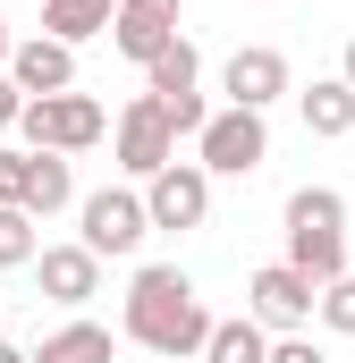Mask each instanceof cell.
<instances>
[{"label": "cell", "instance_id": "obj_1", "mask_svg": "<svg viewBox=\"0 0 355 363\" xmlns=\"http://www.w3.org/2000/svg\"><path fill=\"white\" fill-rule=\"evenodd\" d=\"M212 304H203V287L178 271V262H144V271L127 279V338L136 347H153V355L170 363H203L212 347Z\"/></svg>", "mask_w": 355, "mask_h": 363}, {"label": "cell", "instance_id": "obj_2", "mask_svg": "<svg viewBox=\"0 0 355 363\" xmlns=\"http://www.w3.org/2000/svg\"><path fill=\"white\" fill-rule=\"evenodd\" d=\"M279 220H288V262L305 279H322V287L347 279V194L339 186H296Z\"/></svg>", "mask_w": 355, "mask_h": 363}, {"label": "cell", "instance_id": "obj_3", "mask_svg": "<svg viewBox=\"0 0 355 363\" xmlns=\"http://www.w3.org/2000/svg\"><path fill=\"white\" fill-rule=\"evenodd\" d=\"M110 127H119V118H110L93 93H43V101H26V118H17L26 152H93Z\"/></svg>", "mask_w": 355, "mask_h": 363}, {"label": "cell", "instance_id": "obj_4", "mask_svg": "<svg viewBox=\"0 0 355 363\" xmlns=\"http://www.w3.org/2000/svg\"><path fill=\"white\" fill-rule=\"evenodd\" d=\"M77 237H85L102 262H127V254L153 237V203H144V186H93L85 203H77Z\"/></svg>", "mask_w": 355, "mask_h": 363}, {"label": "cell", "instance_id": "obj_5", "mask_svg": "<svg viewBox=\"0 0 355 363\" xmlns=\"http://www.w3.org/2000/svg\"><path fill=\"white\" fill-rule=\"evenodd\" d=\"M195 161H203L212 178H254V169L271 161V118L263 110H237V101L212 110V127L195 135Z\"/></svg>", "mask_w": 355, "mask_h": 363}, {"label": "cell", "instance_id": "obj_6", "mask_svg": "<svg viewBox=\"0 0 355 363\" xmlns=\"http://www.w3.org/2000/svg\"><path fill=\"white\" fill-rule=\"evenodd\" d=\"M246 313L263 321L271 338H296V330L322 313V279H305L296 262H263V271L246 279Z\"/></svg>", "mask_w": 355, "mask_h": 363}, {"label": "cell", "instance_id": "obj_7", "mask_svg": "<svg viewBox=\"0 0 355 363\" xmlns=\"http://www.w3.org/2000/svg\"><path fill=\"white\" fill-rule=\"evenodd\" d=\"M110 144H119V169H127L136 186H153V178H161V169L178 161V127H170V110H161L153 93H136V101L119 110Z\"/></svg>", "mask_w": 355, "mask_h": 363}, {"label": "cell", "instance_id": "obj_8", "mask_svg": "<svg viewBox=\"0 0 355 363\" xmlns=\"http://www.w3.org/2000/svg\"><path fill=\"white\" fill-rule=\"evenodd\" d=\"M178 17H186V0H119L110 51H119V60H136V68H153V60L178 43Z\"/></svg>", "mask_w": 355, "mask_h": 363}, {"label": "cell", "instance_id": "obj_9", "mask_svg": "<svg viewBox=\"0 0 355 363\" xmlns=\"http://www.w3.org/2000/svg\"><path fill=\"white\" fill-rule=\"evenodd\" d=\"M144 203H153V228H203L212 220V169L203 161H170L144 186Z\"/></svg>", "mask_w": 355, "mask_h": 363}, {"label": "cell", "instance_id": "obj_10", "mask_svg": "<svg viewBox=\"0 0 355 363\" xmlns=\"http://www.w3.org/2000/svg\"><path fill=\"white\" fill-rule=\"evenodd\" d=\"M34 279H43V296H51L60 313H85L93 296H102V254H93L85 237H77V245H43V254H34Z\"/></svg>", "mask_w": 355, "mask_h": 363}, {"label": "cell", "instance_id": "obj_11", "mask_svg": "<svg viewBox=\"0 0 355 363\" xmlns=\"http://www.w3.org/2000/svg\"><path fill=\"white\" fill-rule=\"evenodd\" d=\"M9 77L26 85V101H43V93H77V43H60V34H26V43L9 51Z\"/></svg>", "mask_w": 355, "mask_h": 363}, {"label": "cell", "instance_id": "obj_12", "mask_svg": "<svg viewBox=\"0 0 355 363\" xmlns=\"http://www.w3.org/2000/svg\"><path fill=\"white\" fill-rule=\"evenodd\" d=\"M220 93H229L237 110H271V101L288 93V60H279L271 43H246V51H229V68H220Z\"/></svg>", "mask_w": 355, "mask_h": 363}, {"label": "cell", "instance_id": "obj_13", "mask_svg": "<svg viewBox=\"0 0 355 363\" xmlns=\"http://www.w3.org/2000/svg\"><path fill=\"white\" fill-rule=\"evenodd\" d=\"M296 110H305V135H355V85L347 77H313V85L296 93Z\"/></svg>", "mask_w": 355, "mask_h": 363}, {"label": "cell", "instance_id": "obj_14", "mask_svg": "<svg viewBox=\"0 0 355 363\" xmlns=\"http://www.w3.org/2000/svg\"><path fill=\"white\" fill-rule=\"evenodd\" d=\"M34 363H119V338H110L102 321H85V313H77V321H60V330L34 347Z\"/></svg>", "mask_w": 355, "mask_h": 363}, {"label": "cell", "instance_id": "obj_15", "mask_svg": "<svg viewBox=\"0 0 355 363\" xmlns=\"http://www.w3.org/2000/svg\"><path fill=\"white\" fill-rule=\"evenodd\" d=\"M144 93H153V101H186V93H203V51H195V43L178 34L170 51H161V60L144 68Z\"/></svg>", "mask_w": 355, "mask_h": 363}, {"label": "cell", "instance_id": "obj_16", "mask_svg": "<svg viewBox=\"0 0 355 363\" xmlns=\"http://www.w3.org/2000/svg\"><path fill=\"white\" fill-rule=\"evenodd\" d=\"M110 26H119V0H43V34L60 43H93Z\"/></svg>", "mask_w": 355, "mask_h": 363}, {"label": "cell", "instance_id": "obj_17", "mask_svg": "<svg viewBox=\"0 0 355 363\" xmlns=\"http://www.w3.org/2000/svg\"><path fill=\"white\" fill-rule=\"evenodd\" d=\"M203 363H271V330L254 321V313H237V321H220V330H212Z\"/></svg>", "mask_w": 355, "mask_h": 363}, {"label": "cell", "instance_id": "obj_18", "mask_svg": "<svg viewBox=\"0 0 355 363\" xmlns=\"http://www.w3.org/2000/svg\"><path fill=\"white\" fill-rule=\"evenodd\" d=\"M68 203H85L77 178H68V152H34V194H26V211L51 220V211H68Z\"/></svg>", "mask_w": 355, "mask_h": 363}, {"label": "cell", "instance_id": "obj_19", "mask_svg": "<svg viewBox=\"0 0 355 363\" xmlns=\"http://www.w3.org/2000/svg\"><path fill=\"white\" fill-rule=\"evenodd\" d=\"M34 228H43L34 211L0 203V271H34V254H43V237H34Z\"/></svg>", "mask_w": 355, "mask_h": 363}, {"label": "cell", "instance_id": "obj_20", "mask_svg": "<svg viewBox=\"0 0 355 363\" xmlns=\"http://www.w3.org/2000/svg\"><path fill=\"white\" fill-rule=\"evenodd\" d=\"M26 194H34V152L26 144H0V203L26 211Z\"/></svg>", "mask_w": 355, "mask_h": 363}, {"label": "cell", "instance_id": "obj_21", "mask_svg": "<svg viewBox=\"0 0 355 363\" xmlns=\"http://www.w3.org/2000/svg\"><path fill=\"white\" fill-rule=\"evenodd\" d=\"M322 330H339V338H355V271L322 287Z\"/></svg>", "mask_w": 355, "mask_h": 363}, {"label": "cell", "instance_id": "obj_22", "mask_svg": "<svg viewBox=\"0 0 355 363\" xmlns=\"http://www.w3.org/2000/svg\"><path fill=\"white\" fill-rule=\"evenodd\" d=\"M17 118H26V85L0 68V135H17Z\"/></svg>", "mask_w": 355, "mask_h": 363}, {"label": "cell", "instance_id": "obj_23", "mask_svg": "<svg viewBox=\"0 0 355 363\" xmlns=\"http://www.w3.org/2000/svg\"><path fill=\"white\" fill-rule=\"evenodd\" d=\"M271 363H330V355H322V347L296 330V338H271Z\"/></svg>", "mask_w": 355, "mask_h": 363}, {"label": "cell", "instance_id": "obj_24", "mask_svg": "<svg viewBox=\"0 0 355 363\" xmlns=\"http://www.w3.org/2000/svg\"><path fill=\"white\" fill-rule=\"evenodd\" d=\"M0 363H34V347H9V338H0Z\"/></svg>", "mask_w": 355, "mask_h": 363}, {"label": "cell", "instance_id": "obj_25", "mask_svg": "<svg viewBox=\"0 0 355 363\" xmlns=\"http://www.w3.org/2000/svg\"><path fill=\"white\" fill-rule=\"evenodd\" d=\"M9 51H17V43H9V9H0V68H9Z\"/></svg>", "mask_w": 355, "mask_h": 363}, {"label": "cell", "instance_id": "obj_26", "mask_svg": "<svg viewBox=\"0 0 355 363\" xmlns=\"http://www.w3.org/2000/svg\"><path fill=\"white\" fill-rule=\"evenodd\" d=\"M339 77H347V85H355V34H347V60H339Z\"/></svg>", "mask_w": 355, "mask_h": 363}]
</instances>
